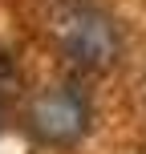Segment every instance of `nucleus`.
<instances>
[{"instance_id": "1", "label": "nucleus", "mask_w": 146, "mask_h": 154, "mask_svg": "<svg viewBox=\"0 0 146 154\" xmlns=\"http://www.w3.org/2000/svg\"><path fill=\"white\" fill-rule=\"evenodd\" d=\"M89 122V106H85L81 89L77 85H61V89H49L45 97H37L29 114V126L37 138L45 142H73L77 134Z\"/></svg>"}, {"instance_id": "2", "label": "nucleus", "mask_w": 146, "mask_h": 154, "mask_svg": "<svg viewBox=\"0 0 146 154\" xmlns=\"http://www.w3.org/2000/svg\"><path fill=\"white\" fill-rule=\"evenodd\" d=\"M61 45L81 65H106L114 57V29L101 12L77 4L61 16Z\"/></svg>"}, {"instance_id": "3", "label": "nucleus", "mask_w": 146, "mask_h": 154, "mask_svg": "<svg viewBox=\"0 0 146 154\" xmlns=\"http://www.w3.org/2000/svg\"><path fill=\"white\" fill-rule=\"evenodd\" d=\"M4 73H8V61H4V57H0V77H4Z\"/></svg>"}]
</instances>
